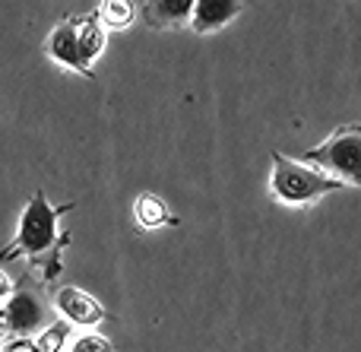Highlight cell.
<instances>
[{
    "label": "cell",
    "mask_w": 361,
    "mask_h": 352,
    "mask_svg": "<svg viewBox=\"0 0 361 352\" xmlns=\"http://www.w3.org/2000/svg\"><path fill=\"white\" fill-rule=\"evenodd\" d=\"M345 181L330 171L307 165L305 159H288L282 152H273V178H269V190L279 203L286 207H307V203L320 200V197L343 190Z\"/></svg>",
    "instance_id": "cell-1"
},
{
    "label": "cell",
    "mask_w": 361,
    "mask_h": 352,
    "mask_svg": "<svg viewBox=\"0 0 361 352\" xmlns=\"http://www.w3.org/2000/svg\"><path fill=\"white\" fill-rule=\"evenodd\" d=\"M73 203H61V207H51L44 190H35L32 200L25 203L23 219H19V232L13 248H6L0 257H16L19 254H29V257H44L51 254V248L57 245V216L70 213Z\"/></svg>",
    "instance_id": "cell-2"
},
{
    "label": "cell",
    "mask_w": 361,
    "mask_h": 352,
    "mask_svg": "<svg viewBox=\"0 0 361 352\" xmlns=\"http://www.w3.org/2000/svg\"><path fill=\"white\" fill-rule=\"evenodd\" d=\"M307 165L330 171V175L343 178L345 184L361 188V124H345L336 133L324 140L320 146L301 152Z\"/></svg>",
    "instance_id": "cell-3"
},
{
    "label": "cell",
    "mask_w": 361,
    "mask_h": 352,
    "mask_svg": "<svg viewBox=\"0 0 361 352\" xmlns=\"http://www.w3.org/2000/svg\"><path fill=\"white\" fill-rule=\"evenodd\" d=\"M44 48H48V54L54 57L57 63L76 70L80 76H92V70L82 63V54H80V16L61 19V23L54 25V32L48 35Z\"/></svg>",
    "instance_id": "cell-4"
},
{
    "label": "cell",
    "mask_w": 361,
    "mask_h": 352,
    "mask_svg": "<svg viewBox=\"0 0 361 352\" xmlns=\"http://www.w3.org/2000/svg\"><path fill=\"white\" fill-rule=\"evenodd\" d=\"M4 315H6V327H10L13 334H16V336H29V334H35V330L42 327L44 305H42V298H38L35 292L19 289V292H13V296L6 298Z\"/></svg>",
    "instance_id": "cell-5"
},
{
    "label": "cell",
    "mask_w": 361,
    "mask_h": 352,
    "mask_svg": "<svg viewBox=\"0 0 361 352\" xmlns=\"http://www.w3.org/2000/svg\"><path fill=\"white\" fill-rule=\"evenodd\" d=\"M54 308L61 311V317H67L70 324H80V327H95V324L105 321V308H102L89 292L76 289V286H63V289H57Z\"/></svg>",
    "instance_id": "cell-6"
},
{
    "label": "cell",
    "mask_w": 361,
    "mask_h": 352,
    "mask_svg": "<svg viewBox=\"0 0 361 352\" xmlns=\"http://www.w3.org/2000/svg\"><path fill=\"white\" fill-rule=\"evenodd\" d=\"M244 10V0H197L190 16V29L206 35V32H219Z\"/></svg>",
    "instance_id": "cell-7"
},
{
    "label": "cell",
    "mask_w": 361,
    "mask_h": 352,
    "mask_svg": "<svg viewBox=\"0 0 361 352\" xmlns=\"http://www.w3.org/2000/svg\"><path fill=\"white\" fill-rule=\"evenodd\" d=\"M197 0H146L143 19L152 29H180L190 23Z\"/></svg>",
    "instance_id": "cell-8"
},
{
    "label": "cell",
    "mask_w": 361,
    "mask_h": 352,
    "mask_svg": "<svg viewBox=\"0 0 361 352\" xmlns=\"http://www.w3.org/2000/svg\"><path fill=\"white\" fill-rule=\"evenodd\" d=\"M105 51V25H102L99 13H89V16H80V54L82 63L92 70L95 57Z\"/></svg>",
    "instance_id": "cell-9"
},
{
    "label": "cell",
    "mask_w": 361,
    "mask_h": 352,
    "mask_svg": "<svg viewBox=\"0 0 361 352\" xmlns=\"http://www.w3.org/2000/svg\"><path fill=\"white\" fill-rule=\"evenodd\" d=\"M133 219H137L140 229H162L169 222H175V216L169 213L165 200H159L156 194H140L133 200Z\"/></svg>",
    "instance_id": "cell-10"
},
{
    "label": "cell",
    "mask_w": 361,
    "mask_h": 352,
    "mask_svg": "<svg viewBox=\"0 0 361 352\" xmlns=\"http://www.w3.org/2000/svg\"><path fill=\"white\" fill-rule=\"evenodd\" d=\"M137 16V6L133 0H102L99 6V19L102 25H111V29H127Z\"/></svg>",
    "instance_id": "cell-11"
},
{
    "label": "cell",
    "mask_w": 361,
    "mask_h": 352,
    "mask_svg": "<svg viewBox=\"0 0 361 352\" xmlns=\"http://www.w3.org/2000/svg\"><path fill=\"white\" fill-rule=\"evenodd\" d=\"M67 336H70V321L63 317V321H54L48 330H42V336H38V352H61L67 346Z\"/></svg>",
    "instance_id": "cell-12"
},
{
    "label": "cell",
    "mask_w": 361,
    "mask_h": 352,
    "mask_svg": "<svg viewBox=\"0 0 361 352\" xmlns=\"http://www.w3.org/2000/svg\"><path fill=\"white\" fill-rule=\"evenodd\" d=\"M70 352H114V349H111V343H108L105 336H99V334H82L80 340L70 346Z\"/></svg>",
    "instance_id": "cell-13"
},
{
    "label": "cell",
    "mask_w": 361,
    "mask_h": 352,
    "mask_svg": "<svg viewBox=\"0 0 361 352\" xmlns=\"http://www.w3.org/2000/svg\"><path fill=\"white\" fill-rule=\"evenodd\" d=\"M4 352H38V343H32V340H25V336H19V340L6 343Z\"/></svg>",
    "instance_id": "cell-14"
},
{
    "label": "cell",
    "mask_w": 361,
    "mask_h": 352,
    "mask_svg": "<svg viewBox=\"0 0 361 352\" xmlns=\"http://www.w3.org/2000/svg\"><path fill=\"white\" fill-rule=\"evenodd\" d=\"M10 296H13V286H10V279H6L4 273H0V302H6Z\"/></svg>",
    "instance_id": "cell-15"
},
{
    "label": "cell",
    "mask_w": 361,
    "mask_h": 352,
    "mask_svg": "<svg viewBox=\"0 0 361 352\" xmlns=\"http://www.w3.org/2000/svg\"><path fill=\"white\" fill-rule=\"evenodd\" d=\"M4 330H10V327H6V315H4V308H0V336H4Z\"/></svg>",
    "instance_id": "cell-16"
}]
</instances>
